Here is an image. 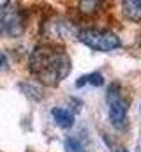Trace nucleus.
<instances>
[{
    "label": "nucleus",
    "instance_id": "nucleus-2",
    "mask_svg": "<svg viewBox=\"0 0 141 152\" xmlns=\"http://www.w3.org/2000/svg\"><path fill=\"white\" fill-rule=\"evenodd\" d=\"M76 37L79 39L83 44H86L88 48L95 50V51H113V50L122 46L118 36L109 32V30L85 28V30H79L76 34Z\"/></svg>",
    "mask_w": 141,
    "mask_h": 152
},
{
    "label": "nucleus",
    "instance_id": "nucleus-1",
    "mask_svg": "<svg viewBox=\"0 0 141 152\" xmlns=\"http://www.w3.org/2000/svg\"><path fill=\"white\" fill-rule=\"evenodd\" d=\"M30 73L42 85H58L70 73L69 55L55 44H39L30 53Z\"/></svg>",
    "mask_w": 141,
    "mask_h": 152
},
{
    "label": "nucleus",
    "instance_id": "nucleus-10",
    "mask_svg": "<svg viewBox=\"0 0 141 152\" xmlns=\"http://www.w3.org/2000/svg\"><path fill=\"white\" fill-rule=\"evenodd\" d=\"M21 88H23L25 92H28L27 96H30V97H34V99H41V97H42V96H41V90H39V87H37V85L32 87V85H28V83H27V85H21Z\"/></svg>",
    "mask_w": 141,
    "mask_h": 152
},
{
    "label": "nucleus",
    "instance_id": "nucleus-11",
    "mask_svg": "<svg viewBox=\"0 0 141 152\" xmlns=\"http://www.w3.org/2000/svg\"><path fill=\"white\" fill-rule=\"evenodd\" d=\"M9 69V62H7V57L4 53H0V71H7Z\"/></svg>",
    "mask_w": 141,
    "mask_h": 152
},
{
    "label": "nucleus",
    "instance_id": "nucleus-13",
    "mask_svg": "<svg viewBox=\"0 0 141 152\" xmlns=\"http://www.w3.org/2000/svg\"><path fill=\"white\" fill-rule=\"evenodd\" d=\"M116 152H127V151H116Z\"/></svg>",
    "mask_w": 141,
    "mask_h": 152
},
{
    "label": "nucleus",
    "instance_id": "nucleus-5",
    "mask_svg": "<svg viewBox=\"0 0 141 152\" xmlns=\"http://www.w3.org/2000/svg\"><path fill=\"white\" fill-rule=\"evenodd\" d=\"M124 16L131 21H141V0H122Z\"/></svg>",
    "mask_w": 141,
    "mask_h": 152
},
{
    "label": "nucleus",
    "instance_id": "nucleus-9",
    "mask_svg": "<svg viewBox=\"0 0 141 152\" xmlns=\"http://www.w3.org/2000/svg\"><path fill=\"white\" fill-rule=\"evenodd\" d=\"M65 151L67 152H86L83 142L79 138H76V136H69L65 140Z\"/></svg>",
    "mask_w": 141,
    "mask_h": 152
},
{
    "label": "nucleus",
    "instance_id": "nucleus-8",
    "mask_svg": "<svg viewBox=\"0 0 141 152\" xmlns=\"http://www.w3.org/2000/svg\"><path fill=\"white\" fill-rule=\"evenodd\" d=\"M94 85V87H102L104 85V78L101 73H90L86 76H81L78 81H76V87H83V85Z\"/></svg>",
    "mask_w": 141,
    "mask_h": 152
},
{
    "label": "nucleus",
    "instance_id": "nucleus-7",
    "mask_svg": "<svg viewBox=\"0 0 141 152\" xmlns=\"http://www.w3.org/2000/svg\"><path fill=\"white\" fill-rule=\"evenodd\" d=\"M102 4H104V0H79L78 9H79V12L92 16V14H95L102 9Z\"/></svg>",
    "mask_w": 141,
    "mask_h": 152
},
{
    "label": "nucleus",
    "instance_id": "nucleus-3",
    "mask_svg": "<svg viewBox=\"0 0 141 152\" xmlns=\"http://www.w3.org/2000/svg\"><path fill=\"white\" fill-rule=\"evenodd\" d=\"M25 30V18L18 5L0 7V37L16 39Z\"/></svg>",
    "mask_w": 141,
    "mask_h": 152
},
{
    "label": "nucleus",
    "instance_id": "nucleus-4",
    "mask_svg": "<svg viewBox=\"0 0 141 152\" xmlns=\"http://www.w3.org/2000/svg\"><path fill=\"white\" fill-rule=\"evenodd\" d=\"M106 101H108V106H109V120H111V124H113L116 129H120V127L125 124V118H127L129 99L124 97L122 88H120L118 83H113V85L108 88Z\"/></svg>",
    "mask_w": 141,
    "mask_h": 152
},
{
    "label": "nucleus",
    "instance_id": "nucleus-12",
    "mask_svg": "<svg viewBox=\"0 0 141 152\" xmlns=\"http://www.w3.org/2000/svg\"><path fill=\"white\" fill-rule=\"evenodd\" d=\"M9 4V0H0V7H4V5H7Z\"/></svg>",
    "mask_w": 141,
    "mask_h": 152
},
{
    "label": "nucleus",
    "instance_id": "nucleus-6",
    "mask_svg": "<svg viewBox=\"0 0 141 152\" xmlns=\"http://www.w3.org/2000/svg\"><path fill=\"white\" fill-rule=\"evenodd\" d=\"M51 115H53L57 126L62 127V129H69V127L74 126V113L69 112L67 108H53Z\"/></svg>",
    "mask_w": 141,
    "mask_h": 152
}]
</instances>
